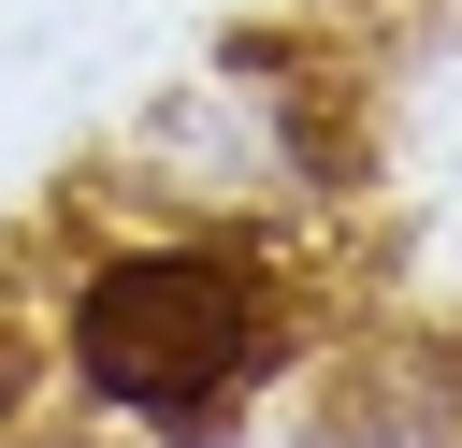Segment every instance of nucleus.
Instances as JSON below:
<instances>
[{
  "label": "nucleus",
  "instance_id": "f257e3e1",
  "mask_svg": "<svg viewBox=\"0 0 462 448\" xmlns=\"http://www.w3.org/2000/svg\"><path fill=\"white\" fill-rule=\"evenodd\" d=\"M289 347V303L260 275L245 231H173V246H116L87 260L72 289V376L116 405V419H159V434H217L245 405V376Z\"/></svg>",
  "mask_w": 462,
  "mask_h": 448
}]
</instances>
